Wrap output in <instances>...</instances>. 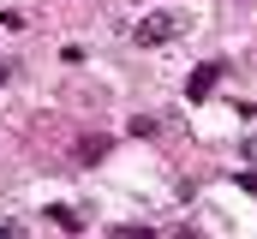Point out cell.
<instances>
[{"mask_svg": "<svg viewBox=\"0 0 257 239\" xmlns=\"http://www.w3.org/2000/svg\"><path fill=\"white\" fill-rule=\"evenodd\" d=\"M132 36H138L144 48H162V42H174V36H180V18H174V12H150Z\"/></svg>", "mask_w": 257, "mask_h": 239, "instance_id": "1", "label": "cell"}, {"mask_svg": "<svg viewBox=\"0 0 257 239\" xmlns=\"http://www.w3.org/2000/svg\"><path fill=\"white\" fill-rule=\"evenodd\" d=\"M221 72H227L221 60H203V66H197L192 78H186V96H192V102H203V96H209V90L221 84Z\"/></svg>", "mask_w": 257, "mask_h": 239, "instance_id": "2", "label": "cell"}, {"mask_svg": "<svg viewBox=\"0 0 257 239\" xmlns=\"http://www.w3.org/2000/svg\"><path fill=\"white\" fill-rule=\"evenodd\" d=\"M48 221H54V227H60V233H84V221H78V215H72V209H60V203H54V209H48Z\"/></svg>", "mask_w": 257, "mask_h": 239, "instance_id": "3", "label": "cell"}, {"mask_svg": "<svg viewBox=\"0 0 257 239\" xmlns=\"http://www.w3.org/2000/svg\"><path fill=\"white\" fill-rule=\"evenodd\" d=\"M96 156H108V138H78V162H96Z\"/></svg>", "mask_w": 257, "mask_h": 239, "instance_id": "4", "label": "cell"}, {"mask_svg": "<svg viewBox=\"0 0 257 239\" xmlns=\"http://www.w3.org/2000/svg\"><path fill=\"white\" fill-rule=\"evenodd\" d=\"M132 138H156V114H138V120H132Z\"/></svg>", "mask_w": 257, "mask_h": 239, "instance_id": "5", "label": "cell"}, {"mask_svg": "<svg viewBox=\"0 0 257 239\" xmlns=\"http://www.w3.org/2000/svg\"><path fill=\"white\" fill-rule=\"evenodd\" d=\"M239 150H245V162H257V138H245V144H239Z\"/></svg>", "mask_w": 257, "mask_h": 239, "instance_id": "6", "label": "cell"}, {"mask_svg": "<svg viewBox=\"0 0 257 239\" xmlns=\"http://www.w3.org/2000/svg\"><path fill=\"white\" fill-rule=\"evenodd\" d=\"M6 78H12V66H6V60H0V84H6Z\"/></svg>", "mask_w": 257, "mask_h": 239, "instance_id": "7", "label": "cell"}]
</instances>
